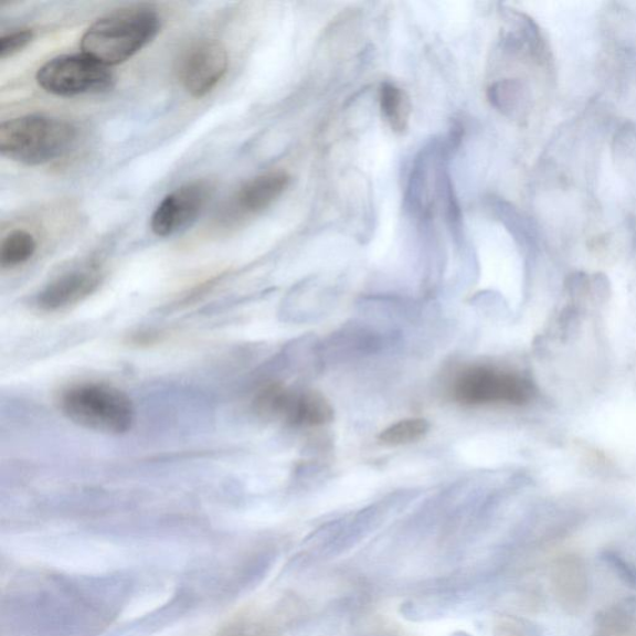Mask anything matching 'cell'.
<instances>
[{"label":"cell","mask_w":636,"mask_h":636,"mask_svg":"<svg viewBox=\"0 0 636 636\" xmlns=\"http://www.w3.org/2000/svg\"><path fill=\"white\" fill-rule=\"evenodd\" d=\"M36 82L49 94L74 97L109 92L115 75L108 66L85 54L62 55L38 70Z\"/></svg>","instance_id":"obj_4"},{"label":"cell","mask_w":636,"mask_h":636,"mask_svg":"<svg viewBox=\"0 0 636 636\" xmlns=\"http://www.w3.org/2000/svg\"><path fill=\"white\" fill-rule=\"evenodd\" d=\"M453 393L455 401L464 405H523L532 400L534 388L519 374L474 367L457 378Z\"/></svg>","instance_id":"obj_5"},{"label":"cell","mask_w":636,"mask_h":636,"mask_svg":"<svg viewBox=\"0 0 636 636\" xmlns=\"http://www.w3.org/2000/svg\"><path fill=\"white\" fill-rule=\"evenodd\" d=\"M214 187L208 181H194L177 188L163 198L151 218V229L157 236L167 237L191 226L211 201Z\"/></svg>","instance_id":"obj_7"},{"label":"cell","mask_w":636,"mask_h":636,"mask_svg":"<svg viewBox=\"0 0 636 636\" xmlns=\"http://www.w3.org/2000/svg\"><path fill=\"white\" fill-rule=\"evenodd\" d=\"M33 38V30L30 29L17 30V32L3 35L0 39V59L6 60L22 52L24 47L32 43Z\"/></svg>","instance_id":"obj_16"},{"label":"cell","mask_w":636,"mask_h":636,"mask_svg":"<svg viewBox=\"0 0 636 636\" xmlns=\"http://www.w3.org/2000/svg\"><path fill=\"white\" fill-rule=\"evenodd\" d=\"M59 403L68 421L96 433L125 434L135 422V406L129 396L105 383L68 386L60 395Z\"/></svg>","instance_id":"obj_3"},{"label":"cell","mask_w":636,"mask_h":636,"mask_svg":"<svg viewBox=\"0 0 636 636\" xmlns=\"http://www.w3.org/2000/svg\"><path fill=\"white\" fill-rule=\"evenodd\" d=\"M227 65V53L221 43L211 39L198 40L179 57V82L189 95L204 97L221 83Z\"/></svg>","instance_id":"obj_6"},{"label":"cell","mask_w":636,"mask_h":636,"mask_svg":"<svg viewBox=\"0 0 636 636\" xmlns=\"http://www.w3.org/2000/svg\"><path fill=\"white\" fill-rule=\"evenodd\" d=\"M102 275L93 267L76 268L54 278L38 296V306L44 311H59L82 303L97 290Z\"/></svg>","instance_id":"obj_9"},{"label":"cell","mask_w":636,"mask_h":636,"mask_svg":"<svg viewBox=\"0 0 636 636\" xmlns=\"http://www.w3.org/2000/svg\"><path fill=\"white\" fill-rule=\"evenodd\" d=\"M333 421V407L327 398L316 391L295 393L287 423L301 426H321Z\"/></svg>","instance_id":"obj_11"},{"label":"cell","mask_w":636,"mask_h":636,"mask_svg":"<svg viewBox=\"0 0 636 636\" xmlns=\"http://www.w3.org/2000/svg\"><path fill=\"white\" fill-rule=\"evenodd\" d=\"M290 177L283 171L267 172L246 182L235 197L242 214H257L271 206L285 192Z\"/></svg>","instance_id":"obj_10"},{"label":"cell","mask_w":636,"mask_h":636,"mask_svg":"<svg viewBox=\"0 0 636 636\" xmlns=\"http://www.w3.org/2000/svg\"><path fill=\"white\" fill-rule=\"evenodd\" d=\"M36 247L38 244L32 233L15 229L3 239L2 246H0V265L3 268L23 265L34 256Z\"/></svg>","instance_id":"obj_14"},{"label":"cell","mask_w":636,"mask_h":636,"mask_svg":"<svg viewBox=\"0 0 636 636\" xmlns=\"http://www.w3.org/2000/svg\"><path fill=\"white\" fill-rule=\"evenodd\" d=\"M294 398L295 393L286 390L283 385H267L255 398V412L268 421L282 420L286 422L292 411Z\"/></svg>","instance_id":"obj_12"},{"label":"cell","mask_w":636,"mask_h":636,"mask_svg":"<svg viewBox=\"0 0 636 636\" xmlns=\"http://www.w3.org/2000/svg\"><path fill=\"white\" fill-rule=\"evenodd\" d=\"M430 423L423 417H410L386 427L380 434V442L390 446H402L416 443L430 432Z\"/></svg>","instance_id":"obj_15"},{"label":"cell","mask_w":636,"mask_h":636,"mask_svg":"<svg viewBox=\"0 0 636 636\" xmlns=\"http://www.w3.org/2000/svg\"><path fill=\"white\" fill-rule=\"evenodd\" d=\"M161 30L155 10L134 7L96 20L82 38L83 54L105 66H115L141 52Z\"/></svg>","instance_id":"obj_1"},{"label":"cell","mask_w":636,"mask_h":636,"mask_svg":"<svg viewBox=\"0 0 636 636\" xmlns=\"http://www.w3.org/2000/svg\"><path fill=\"white\" fill-rule=\"evenodd\" d=\"M550 583L556 604L571 615H579L590 601L589 566L579 553H564L551 566Z\"/></svg>","instance_id":"obj_8"},{"label":"cell","mask_w":636,"mask_h":636,"mask_svg":"<svg viewBox=\"0 0 636 636\" xmlns=\"http://www.w3.org/2000/svg\"><path fill=\"white\" fill-rule=\"evenodd\" d=\"M494 636H530L523 626L515 621L502 619L494 626Z\"/></svg>","instance_id":"obj_17"},{"label":"cell","mask_w":636,"mask_h":636,"mask_svg":"<svg viewBox=\"0 0 636 636\" xmlns=\"http://www.w3.org/2000/svg\"><path fill=\"white\" fill-rule=\"evenodd\" d=\"M381 109L394 132L405 131L410 123L411 104L402 88L384 84L381 89Z\"/></svg>","instance_id":"obj_13"},{"label":"cell","mask_w":636,"mask_h":636,"mask_svg":"<svg viewBox=\"0 0 636 636\" xmlns=\"http://www.w3.org/2000/svg\"><path fill=\"white\" fill-rule=\"evenodd\" d=\"M76 141V128L64 119L28 115L0 126V152L25 166L45 165L65 156Z\"/></svg>","instance_id":"obj_2"},{"label":"cell","mask_w":636,"mask_h":636,"mask_svg":"<svg viewBox=\"0 0 636 636\" xmlns=\"http://www.w3.org/2000/svg\"><path fill=\"white\" fill-rule=\"evenodd\" d=\"M635 632V630H634ZM634 632L630 633H612L598 629L594 636H633Z\"/></svg>","instance_id":"obj_18"}]
</instances>
